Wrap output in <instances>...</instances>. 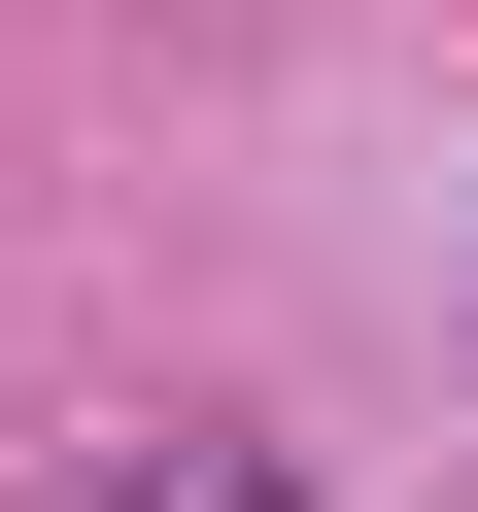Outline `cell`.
<instances>
[{"label":"cell","mask_w":478,"mask_h":512,"mask_svg":"<svg viewBox=\"0 0 478 512\" xmlns=\"http://www.w3.org/2000/svg\"><path fill=\"white\" fill-rule=\"evenodd\" d=\"M137 512H274V478H137Z\"/></svg>","instance_id":"obj_1"}]
</instances>
